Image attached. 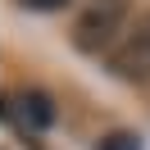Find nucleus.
I'll return each mask as SVG.
<instances>
[{
	"label": "nucleus",
	"mask_w": 150,
	"mask_h": 150,
	"mask_svg": "<svg viewBox=\"0 0 150 150\" xmlns=\"http://www.w3.org/2000/svg\"><path fill=\"white\" fill-rule=\"evenodd\" d=\"M0 114H5L18 132H46L50 123H55V105H50V96L37 91V86L9 91V96H5V105H0Z\"/></svg>",
	"instance_id": "obj_3"
},
{
	"label": "nucleus",
	"mask_w": 150,
	"mask_h": 150,
	"mask_svg": "<svg viewBox=\"0 0 150 150\" xmlns=\"http://www.w3.org/2000/svg\"><path fill=\"white\" fill-rule=\"evenodd\" d=\"M123 32H127V0H86L82 14H77L73 41L86 55H100V50L109 55L123 41Z\"/></svg>",
	"instance_id": "obj_1"
},
{
	"label": "nucleus",
	"mask_w": 150,
	"mask_h": 150,
	"mask_svg": "<svg viewBox=\"0 0 150 150\" xmlns=\"http://www.w3.org/2000/svg\"><path fill=\"white\" fill-rule=\"evenodd\" d=\"M109 68L123 82H150V14H137L123 32V41L109 50Z\"/></svg>",
	"instance_id": "obj_2"
},
{
	"label": "nucleus",
	"mask_w": 150,
	"mask_h": 150,
	"mask_svg": "<svg viewBox=\"0 0 150 150\" xmlns=\"http://www.w3.org/2000/svg\"><path fill=\"white\" fill-rule=\"evenodd\" d=\"M18 5H28V9H64L68 0H18Z\"/></svg>",
	"instance_id": "obj_5"
},
{
	"label": "nucleus",
	"mask_w": 150,
	"mask_h": 150,
	"mask_svg": "<svg viewBox=\"0 0 150 150\" xmlns=\"http://www.w3.org/2000/svg\"><path fill=\"white\" fill-rule=\"evenodd\" d=\"M100 150H141V146H137V137L118 132V137H105V141H100Z\"/></svg>",
	"instance_id": "obj_4"
}]
</instances>
